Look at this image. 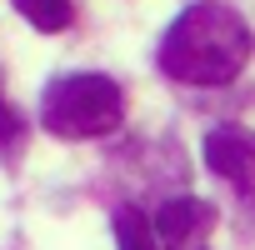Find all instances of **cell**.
Instances as JSON below:
<instances>
[{"mask_svg": "<svg viewBox=\"0 0 255 250\" xmlns=\"http://www.w3.org/2000/svg\"><path fill=\"white\" fill-rule=\"evenodd\" d=\"M205 165L240 185V190H255V130H240V125H215L205 135Z\"/></svg>", "mask_w": 255, "mask_h": 250, "instance_id": "3", "label": "cell"}, {"mask_svg": "<svg viewBox=\"0 0 255 250\" xmlns=\"http://www.w3.org/2000/svg\"><path fill=\"white\" fill-rule=\"evenodd\" d=\"M120 120H125V95L110 75H95V70L60 75L40 95V125L55 140H95V135H110Z\"/></svg>", "mask_w": 255, "mask_h": 250, "instance_id": "2", "label": "cell"}, {"mask_svg": "<svg viewBox=\"0 0 255 250\" xmlns=\"http://www.w3.org/2000/svg\"><path fill=\"white\" fill-rule=\"evenodd\" d=\"M10 5H15L35 30H45V35H55V30L70 25V0H10Z\"/></svg>", "mask_w": 255, "mask_h": 250, "instance_id": "6", "label": "cell"}, {"mask_svg": "<svg viewBox=\"0 0 255 250\" xmlns=\"http://www.w3.org/2000/svg\"><path fill=\"white\" fill-rule=\"evenodd\" d=\"M155 60L175 85H195V90L230 85L250 60V25L225 0H195L170 20Z\"/></svg>", "mask_w": 255, "mask_h": 250, "instance_id": "1", "label": "cell"}, {"mask_svg": "<svg viewBox=\"0 0 255 250\" xmlns=\"http://www.w3.org/2000/svg\"><path fill=\"white\" fill-rule=\"evenodd\" d=\"M115 245H120V250H160L150 220H145L135 205H120V210H115Z\"/></svg>", "mask_w": 255, "mask_h": 250, "instance_id": "5", "label": "cell"}, {"mask_svg": "<svg viewBox=\"0 0 255 250\" xmlns=\"http://www.w3.org/2000/svg\"><path fill=\"white\" fill-rule=\"evenodd\" d=\"M195 250H205V245H195Z\"/></svg>", "mask_w": 255, "mask_h": 250, "instance_id": "8", "label": "cell"}, {"mask_svg": "<svg viewBox=\"0 0 255 250\" xmlns=\"http://www.w3.org/2000/svg\"><path fill=\"white\" fill-rule=\"evenodd\" d=\"M20 130H25V120H20V110L0 100V150H5V155H10L15 145H20Z\"/></svg>", "mask_w": 255, "mask_h": 250, "instance_id": "7", "label": "cell"}, {"mask_svg": "<svg viewBox=\"0 0 255 250\" xmlns=\"http://www.w3.org/2000/svg\"><path fill=\"white\" fill-rule=\"evenodd\" d=\"M210 225H215V205H205L195 195H175L155 210L150 230H155V245H165V250H195Z\"/></svg>", "mask_w": 255, "mask_h": 250, "instance_id": "4", "label": "cell"}]
</instances>
